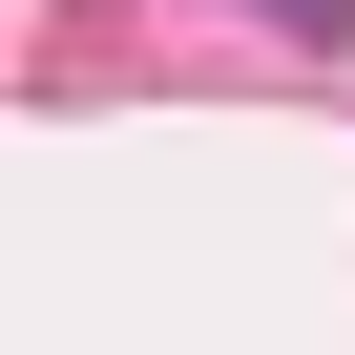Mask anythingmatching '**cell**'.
Wrapping results in <instances>:
<instances>
[{
	"label": "cell",
	"instance_id": "6da1fadb",
	"mask_svg": "<svg viewBox=\"0 0 355 355\" xmlns=\"http://www.w3.org/2000/svg\"><path fill=\"white\" fill-rule=\"evenodd\" d=\"M293 21H313V42H355V0H293Z\"/></svg>",
	"mask_w": 355,
	"mask_h": 355
}]
</instances>
